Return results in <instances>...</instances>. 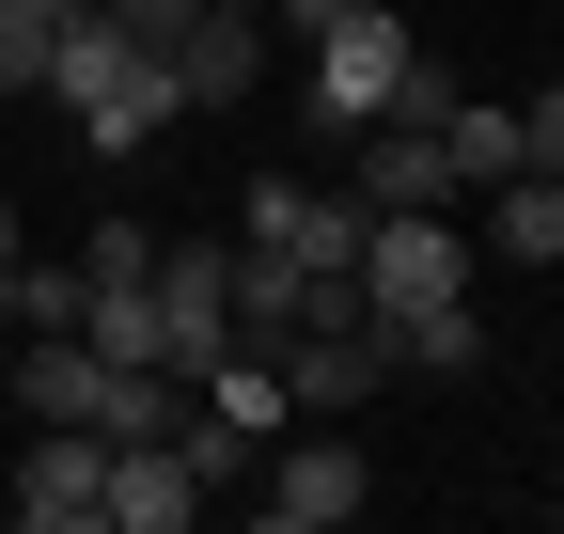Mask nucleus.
I'll return each mask as SVG.
<instances>
[{"mask_svg": "<svg viewBox=\"0 0 564 534\" xmlns=\"http://www.w3.org/2000/svg\"><path fill=\"white\" fill-rule=\"evenodd\" d=\"M345 189L392 221V205H455V158H440V126H408V110H377V126H345Z\"/></svg>", "mask_w": 564, "mask_h": 534, "instance_id": "7", "label": "nucleus"}, {"mask_svg": "<svg viewBox=\"0 0 564 534\" xmlns=\"http://www.w3.org/2000/svg\"><path fill=\"white\" fill-rule=\"evenodd\" d=\"M470 236L502 252V267H564V173H502V189H470Z\"/></svg>", "mask_w": 564, "mask_h": 534, "instance_id": "11", "label": "nucleus"}, {"mask_svg": "<svg viewBox=\"0 0 564 534\" xmlns=\"http://www.w3.org/2000/svg\"><path fill=\"white\" fill-rule=\"evenodd\" d=\"M0 519H32V534H110V425H32Z\"/></svg>", "mask_w": 564, "mask_h": 534, "instance_id": "5", "label": "nucleus"}, {"mask_svg": "<svg viewBox=\"0 0 564 534\" xmlns=\"http://www.w3.org/2000/svg\"><path fill=\"white\" fill-rule=\"evenodd\" d=\"M361 236H377V205H361V189H314L282 252H299V267H361Z\"/></svg>", "mask_w": 564, "mask_h": 534, "instance_id": "15", "label": "nucleus"}, {"mask_svg": "<svg viewBox=\"0 0 564 534\" xmlns=\"http://www.w3.org/2000/svg\"><path fill=\"white\" fill-rule=\"evenodd\" d=\"M79 267H95V284H141V267H158V221H95Z\"/></svg>", "mask_w": 564, "mask_h": 534, "instance_id": "19", "label": "nucleus"}, {"mask_svg": "<svg viewBox=\"0 0 564 534\" xmlns=\"http://www.w3.org/2000/svg\"><path fill=\"white\" fill-rule=\"evenodd\" d=\"M63 110H79V158H141V142H158L188 95H173V63H158V47H110V63H95V79L63 95Z\"/></svg>", "mask_w": 564, "mask_h": 534, "instance_id": "6", "label": "nucleus"}, {"mask_svg": "<svg viewBox=\"0 0 564 534\" xmlns=\"http://www.w3.org/2000/svg\"><path fill=\"white\" fill-rule=\"evenodd\" d=\"M345 17V0H267V32H329Z\"/></svg>", "mask_w": 564, "mask_h": 534, "instance_id": "20", "label": "nucleus"}, {"mask_svg": "<svg viewBox=\"0 0 564 534\" xmlns=\"http://www.w3.org/2000/svg\"><path fill=\"white\" fill-rule=\"evenodd\" d=\"M267 534H329V519H361L377 503V472H361V440L345 425H282L267 456H251V488H236Z\"/></svg>", "mask_w": 564, "mask_h": 534, "instance_id": "2", "label": "nucleus"}, {"mask_svg": "<svg viewBox=\"0 0 564 534\" xmlns=\"http://www.w3.org/2000/svg\"><path fill=\"white\" fill-rule=\"evenodd\" d=\"M392 377H486V314H470V299L392 314Z\"/></svg>", "mask_w": 564, "mask_h": 534, "instance_id": "12", "label": "nucleus"}, {"mask_svg": "<svg viewBox=\"0 0 564 534\" xmlns=\"http://www.w3.org/2000/svg\"><path fill=\"white\" fill-rule=\"evenodd\" d=\"M173 95L188 110H251L267 95V17H188L173 32Z\"/></svg>", "mask_w": 564, "mask_h": 534, "instance_id": "8", "label": "nucleus"}, {"mask_svg": "<svg viewBox=\"0 0 564 534\" xmlns=\"http://www.w3.org/2000/svg\"><path fill=\"white\" fill-rule=\"evenodd\" d=\"M518 173H564V79L518 95Z\"/></svg>", "mask_w": 564, "mask_h": 534, "instance_id": "16", "label": "nucleus"}, {"mask_svg": "<svg viewBox=\"0 0 564 534\" xmlns=\"http://www.w3.org/2000/svg\"><path fill=\"white\" fill-rule=\"evenodd\" d=\"M299 205H314L299 173H251V205H236V236H267V252H282V236H299Z\"/></svg>", "mask_w": 564, "mask_h": 534, "instance_id": "18", "label": "nucleus"}, {"mask_svg": "<svg viewBox=\"0 0 564 534\" xmlns=\"http://www.w3.org/2000/svg\"><path fill=\"white\" fill-rule=\"evenodd\" d=\"M17 252H32V236H17V205H0V284H17Z\"/></svg>", "mask_w": 564, "mask_h": 534, "instance_id": "21", "label": "nucleus"}, {"mask_svg": "<svg viewBox=\"0 0 564 534\" xmlns=\"http://www.w3.org/2000/svg\"><path fill=\"white\" fill-rule=\"evenodd\" d=\"M361 299H377V314L470 299V205H392V221L361 236Z\"/></svg>", "mask_w": 564, "mask_h": 534, "instance_id": "3", "label": "nucleus"}, {"mask_svg": "<svg viewBox=\"0 0 564 534\" xmlns=\"http://www.w3.org/2000/svg\"><path fill=\"white\" fill-rule=\"evenodd\" d=\"M95 314V267L79 252H17V330H79Z\"/></svg>", "mask_w": 564, "mask_h": 534, "instance_id": "14", "label": "nucleus"}, {"mask_svg": "<svg viewBox=\"0 0 564 534\" xmlns=\"http://www.w3.org/2000/svg\"><path fill=\"white\" fill-rule=\"evenodd\" d=\"M440 158H455V205L502 189V173H518V110H470V95H455V110H440Z\"/></svg>", "mask_w": 564, "mask_h": 534, "instance_id": "13", "label": "nucleus"}, {"mask_svg": "<svg viewBox=\"0 0 564 534\" xmlns=\"http://www.w3.org/2000/svg\"><path fill=\"white\" fill-rule=\"evenodd\" d=\"M282 409L299 425H345V409H377L392 393V314H345V330H282Z\"/></svg>", "mask_w": 564, "mask_h": 534, "instance_id": "4", "label": "nucleus"}, {"mask_svg": "<svg viewBox=\"0 0 564 534\" xmlns=\"http://www.w3.org/2000/svg\"><path fill=\"white\" fill-rule=\"evenodd\" d=\"M204 17H267V0H204Z\"/></svg>", "mask_w": 564, "mask_h": 534, "instance_id": "22", "label": "nucleus"}, {"mask_svg": "<svg viewBox=\"0 0 564 534\" xmlns=\"http://www.w3.org/2000/svg\"><path fill=\"white\" fill-rule=\"evenodd\" d=\"M0 346H17V409H32V425H95L110 362L79 346V330H0Z\"/></svg>", "mask_w": 564, "mask_h": 534, "instance_id": "9", "label": "nucleus"}, {"mask_svg": "<svg viewBox=\"0 0 564 534\" xmlns=\"http://www.w3.org/2000/svg\"><path fill=\"white\" fill-rule=\"evenodd\" d=\"M455 95H470V79H455V63H440V47H408V79H392V110H408V126H440Z\"/></svg>", "mask_w": 564, "mask_h": 534, "instance_id": "17", "label": "nucleus"}, {"mask_svg": "<svg viewBox=\"0 0 564 534\" xmlns=\"http://www.w3.org/2000/svg\"><path fill=\"white\" fill-rule=\"evenodd\" d=\"M204 488H188V456L173 440H110V534H188Z\"/></svg>", "mask_w": 564, "mask_h": 534, "instance_id": "10", "label": "nucleus"}, {"mask_svg": "<svg viewBox=\"0 0 564 534\" xmlns=\"http://www.w3.org/2000/svg\"><path fill=\"white\" fill-rule=\"evenodd\" d=\"M408 0H345V17L329 32H299V110L329 126V142H345V126H377L392 110V79H408Z\"/></svg>", "mask_w": 564, "mask_h": 534, "instance_id": "1", "label": "nucleus"}]
</instances>
